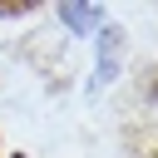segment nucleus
Returning a JSON list of instances; mask_svg holds the SVG:
<instances>
[{
    "mask_svg": "<svg viewBox=\"0 0 158 158\" xmlns=\"http://www.w3.org/2000/svg\"><path fill=\"white\" fill-rule=\"evenodd\" d=\"M114 59H118V30H104V49H99V84L114 79Z\"/></svg>",
    "mask_w": 158,
    "mask_h": 158,
    "instance_id": "nucleus-1",
    "label": "nucleus"
},
{
    "mask_svg": "<svg viewBox=\"0 0 158 158\" xmlns=\"http://www.w3.org/2000/svg\"><path fill=\"white\" fill-rule=\"evenodd\" d=\"M59 15H64V25H74V30H89V25H99V5H64Z\"/></svg>",
    "mask_w": 158,
    "mask_h": 158,
    "instance_id": "nucleus-2",
    "label": "nucleus"
}]
</instances>
